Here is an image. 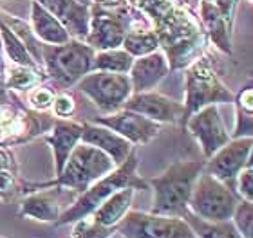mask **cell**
I'll use <instances>...</instances> for the list:
<instances>
[{"label": "cell", "mask_w": 253, "mask_h": 238, "mask_svg": "<svg viewBox=\"0 0 253 238\" xmlns=\"http://www.w3.org/2000/svg\"><path fill=\"white\" fill-rule=\"evenodd\" d=\"M2 22H5V24L9 26V29L20 38L22 43H24L27 51L31 53L33 58L42 65V43L38 42L37 36L33 34L31 27H29V22L22 20V18H16V16H11V15H7V18Z\"/></svg>", "instance_id": "29"}, {"label": "cell", "mask_w": 253, "mask_h": 238, "mask_svg": "<svg viewBox=\"0 0 253 238\" xmlns=\"http://www.w3.org/2000/svg\"><path fill=\"white\" fill-rule=\"evenodd\" d=\"M51 112L56 119H73L76 114V100L67 90H60L54 94V101L51 105Z\"/></svg>", "instance_id": "33"}, {"label": "cell", "mask_w": 253, "mask_h": 238, "mask_svg": "<svg viewBox=\"0 0 253 238\" xmlns=\"http://www.w3.org/2000/svg\"><path fill=\"white\" fill-rule=\"evenodd\" d=\"M29 27L33 34L40 43L47 45H60L71 40V34L65 29L62 22L54 15H51L43 5L37 0H31V11H29Z\"/></svg>", "instance_id": "21"}, {"label": "cell", "mask_w": 253, "mask_h": 238, "mask_svg": "<svg viewBox=\"0 0 253 238\" xmlns=\"http://www.w3.org/2000/svg\"><path fill=\"white\" fill-rule=\"evenodd\" d=\"M122 47L134 58L150 54L159 49V38L148 22H139L126 31Z\"/></svg>", "instance_id": "25"}, {"label": "cell", "mask_w": 253, "mask_h": 238, "mask_svg": "<svg viewBox=\"0 0 253 238\" xmlns=\"http://www.w3.org/2000/svg\"><path fill=\"white\" fill-rule=\"evenodd\" d=\"M253 137L230 139L222 148H219L210 159L205 161V171L235 191V179L241 170L252 164Z\"/></svg>", "instance_id": "12"}, {"label": "cell", "mask_w": 253, "mask_h": 238, "mask_svg": "<svg viewBox=\"0 0 253 238\" xmlns=\"http://www.w3.org/2000/svg\"><path fill=\"white\" fill-rule=\"evenodd\" d=\"M90 5H96L101 9H122L128 5V2L126 0H90Z\"/></svg>", "instance_id": "37"}, {"label": "cell", "mask_w": 253, "mask_h": 238, "mask_svg": "<svg viewBox=\"0 0 253 238\" xmlns=\"http://www.w3.org/2000/svg\"><path fill=\"white\" fill-rule=\"evenodd\" d=\"M123 108L137 112L158 125H185V106L183 103L158 90L134 92L125 101Z\"/></svg>", "instance_id": "13"}, {"label": "cell", "mask_w": 253, "mask_h": 238, "mask_svg": "<svg viewBox=\"0 0 253 238\" xmlns=\"http://www.w3.org/2000/svg\"><path fill=\"white\" fill-rule=\"evenodd\" d=\"M16 180H18V164L0 168V201L5 202L15 195Z\"/></svg>", "instance_id": "34"}, {"label": "cell", "mask_w": 253, "mask_h": 238, "mask_svg": "<svg viewBox=\"0 0 253 238\" xmlns=\"http://www.w3.org/2000/svg\"><path fill=\"white\" fill-rule=\"evenodd\" d=\"M82 130H84V123H78L74 119H56L54 117L53 127L49 128L47 134H43L45 143L49 144V148L53 152L54 177L62 171L74 146L82 141Z\"/></svg>", "instance_id": "16"}, {"label": "cell", "mask_w": 253, "mask_h": 238, "mask_svg": "<svg viewBox=\"0 0 253 238\" xmlns=\"http://www.w3.org/2000/svg\"><path fill=\"white\" fill-rule=\"evenodd\" d=\"M0 42H2V53L7 56V62L18 65H29V67H42L31 56V53L26 49L20 38L16 36L9 29V26L2 20H0Z\"/></svg>", "instance_id": "26"}, {"label": "cell", "mask_w": 253, "mask_h": 238, "mask_svg": "<svg viewBox=\"0 0 253 238\" xmlns=\"http://www.w3.org/2000/svg\"><path fill=\"white\" fill-rule=\"evenodd\" d=\"M248 2H252V0H248Z\"/></svg>", "instance_id": "43"}, {"label": "cell", "mask_w": 253, "mask_h": 238, "mask_svg": "<svg viewBox=\"0 0 253 238\" xmlns=\"http://www.w3.org/2000/svg\"><path fill=\"white\" fill-rule=\"evenodd\" d=\"M62 190L63 188L58 186H49V188L27 191L20 202L18 217L31 218L37 222L54 224L62 215V202H60Z\"/></svg>", "instance_id": "15"}, {"label": "cell", "mask_w": 253, "mask_h": 238, "mask_svg": "<svg viewBox=\"0 0 253 238\" xmlns=\"http://www.w3.org/2000/svg\"><path fill=\"white\" fill-rule=\"evenodd\" d=\"M233 92L217 74L211 60L203 54L185 69V121L194 112L208 105L232 103Z\"/></svg>", "instance_id": "6"}, {"label": "cell", "mask_w": 253, "mask_h": 238, "mask_svg": "<svg viewBox=\"0 0 253 238\" xmlns=\"http://www.w3.org/2000/svg\"><path fill=\"white\" fill-rule=\"evenodd\" d=\"M94 54L96 51L89 43L74 38L60 45L42 43V67L47 79L62 89H71L92 70Z\"/></svg>", "instance_id": "5"}, {"label": "cell", "mask_w": 253, "mask_h": 238, "mask_svg": "<svg viewBox=\"0 0 253 238\" xmlns=\"http://www.w3.org/2000/svg\"><path fill=\"white\" fill-rule=\"evenodd\" d=\"M54 92L51 87L45 83H40L37 87H33L26 92V100H27V108H31L35 112H49L51 110V105L54 101Z\"/></svg>", "instance_id": "31"}, {"label": "cell", "mask_w": 253, "mask_h": 238, "mask_svg": "<svg viewBox=\"0 0 253 238\" xmlns=\"http://www.w3.org/2000/svg\"><path fill=\"white\" fill-rule=\"evenodd\" d=\"M210 2H213V0H210Z\"/></svg>", "instance_id": "44"}, {"label": "cell", "mask_w": 253, "mask_h": 238, "mask_svg": "<svg viewBox=\"0 0 253 238\" xmlns=\"http://www.w3.org/2000/svg\"><path fill=\"white\" fill-rule=\"evenodd\" d=\"M239 201L232 188L203 170L190 195L188 213L206 222H224L232 218Z\"/></svg>", "instance_id": "7"}, {"label": "cell", "mask_w": 253, "mask_h": 238, "mask_svg": "<svg viewBox=\"0 0 253 238\" xmlns=\"http://www.w3.org/2000/svg\"><path fill=\"white\" fill-rule=\"evenodd\" d=\"M186 222L192 226L197 238H243L237 228L233 226L232 220H224V222H206L201 218L194 217L192 213L185 215Z\"/></svg>", "instance_id": "28"}, {"label": "cell", "mask_w": 253, "mask_h": 238, "mask_svg": "<svg viewBox=\"0 0 253 238\" xmlns=\"http://www.w3.org/2000/svg\"><path fill=\"white\" fill-rule=\"evenodd\" d=\"M122 238H197L186 218L130 209L116 226Z\"/></svg>", "instance_id": "9"}, {"label": "cell", "mask_w": 253, "mask_h": 238, "mask_svg": "<svg viewBox=\"0 0 253 238\" xmlns=\"http://www.w3.org/2000/svg\"><path fill=\"white\" fill-rule=\"evenodd\" d=\"M114 168H116V164L109 155L103 154L101 150H98L92 144L80 141L71 152L62 171L53 180H49V182H24L22 188H24V193H27V191L38 190V188L58 186V188H65V190H71L74 193H82L94 184L96 180H100L101 177L111 173Z\"/></svg>", "instance_id": "4"}, {"label": "cell", "mask_w": 253, "mask_h": 238, "mask_svg": "<svg viewBox=\"0 0 253 238\" xmlns=\"http://www.w3.org/2000/svg\"><path fill=\"white\" fill-rule=\"evenodd\" d=\"M141 13L159 38V49L172 47L188 38L205 34L197 15L181 7L175 0H126Z\"/></svg>", "instance_id": "3"}, {"label": "cell", "mask_w": 253, "mask_h": 238, "mask_svg": "<svg viewBox=\"0 0 253 238\" xmlns=\"http://www.w3.org/2000/svg\"><path fill=\"white\" fill-rule=\"evenodd\" d=\"M82 143L92 144L98 150H101L103 154L114 161V164H122L126 161V157L134 152L136 146H132L125 137H122L120 134H116L111 128L103 127L100 123L94 121H85L84 130H82Z\"/></svg>", "instance_id": "19"}, {"label": "cell", "mask_w": 253, "mask_h": 238, "mask_svg": "<svg viewBox=\"0 0 253 238\" xmlns=\"http://www.w3.org/2000/svg\"><path fill=\"white\" fill-rule=\"evenodd\" d=\"M205 170V161L181 159L147 180L148 190L154 191L152 213L185 218L188 213V201L197 177Z\"/></svg>", "instance_id": "1"}, {"label": "cell", "mask_w": 253, "mask_h": 238, "mask_svg": "<svg viewBox=\"0 0 253 238\" xmlns=\"http://www.w3.org/2000/svg\"><path fill=\"white\" fill-rule=\"evenodd\" d=\"M195 15H197V20H199L208 42L213 43L215 49H219L221 53L230 56L233 53V27L224 20V16L221 15V11L217 9V5L210 0H201L197 9H195Z\"/></svg>", "instance_id": "20"}, {"label": "cell", "mask_w": 253, "mask_h": 238, "mask_svg": "<svg viewBox=\"0 0 253 238\" xmlns=\"http://www.w3.org/2000/svg\"><path fill=\"white\" fill-rule=\"evenodd\" d=\"M137 166H139V159H137L136 150H134L126 157V161L118 164L111 173H107L105 177L96 180L90 188L78 193V197L69 204L67 209H63L60 218L54 224L56 226H67V224L76 222L80 218L89 217L96 211V207L103 204L112 193H116L118 190H123V188L148 190L147 180L137 175Z\"/></svg>", "instance_id": "2"}, {"label": "cell", "mask_w": 253, "mask_h": 238, "mask_svg": "<svg viewBox=\"0 0 253 238\" xmlns=\"http://www.w3.org/2000/svg\"><path fill=\"white\" fill-rule=\"evenodd\" d=\"M134 56L128 54L123 47L105 49V51H96L92 70H103V72H114V74H128Z\"/></svg>", "instance_id": "27"}, {"label": "cell", "mask_w": 253, "mask_h": 238, "mask_svg": "<svg viewBox=\"0 0 253 238\" xmlns=\"http://www.w3.org/2000/svg\"><path fill=\"white\" fill-rule=\"evenodd\" d=\"M4 65H5V60H4V53H2V42H0V74L4 72Z\"/></svg>", "instance_id": "40"}, {"label": "cell", "mask_w": 253, "mask_h": 238, "mask_svg": "<svg viewBox=\"0 0 253 238\" xmlns=\"http://www.w3.org/2000/svg\"><path fill=\"white\" fill-rule=\"evenodd\" d=\"M2 78L11 92H27L33 87L49 81L43 67H29V65L11 64V62H5Z\"/></svg>", "instance_id": "23"}, {"label": "cell", "mask_w": 253, "mask_h": 238, "mask_svg": "<svg viewBox=\"0 0 253 238\" xmlns=\"http://www.w3.org/2000/svg\"><path fill=\"white\" fill-rule=\"evenodd\" d=\"M213 4L217 5V9L221 11V15L224 16V20L233 27V24H235V15H237L239 0H213Z\"/></svg>", "instance_id": "36"}, {"label": "cell", "mask_w": 253, "mask_h": 238, "mask_svg": "<svg viewBox=\"0 0 253 238\" xmlns=\"http://www.w3.org/2000/svg\"><path fill=\"white\" fill-rule=\"evenodd\" d=\"M16 101L18 100H16L15 96H13V92L5 87L4 78L0 74V105H9V103H16Z\"/></svg>", "instance_id": "38"}, {"label": "cell", "mask_w": 253, "mask_h": 238, "mask_svg": "<svg viewBox=\"0 0 253 238\" xmlns=\"http://www.w3.org/2000/svg\"><path fill=\"white\" fill-rule=\"evenodd\" d=\"M175 2H177L181 7H185V9L195 13V9H197V5H199L201 0H175Z\"/></svg>", "instance_id": "39"}, {"label": "cell", "mask_w": 253, "mask_h": 238, "mask_svg": "<svg viewBox=\"0 0 253 238\" xmlns=\"http://www.w3.org/2000/svg\"><path fill=\"white\" fill-rule=\"evenodd\" d=\"M80 2H84V4H89L90 5V0H80Z\"/></svg>", "instance_id": "41"}, {"label": "cell", "mask_w": 253, "mask_h": 238, "mask_svg": "<svg viewBox=\"0 0 253 238\" xmlns=\"http://www.w3.org/2000/svg\"><path fill=\"white\" fill-rule=\"evenodd\" d=\"M94 123H100L103 127L111 128L122 137H125L132 146L148 144L152 139H156L161 132V125L150 121L145 116L132 112L128 108H120L118 112L105 114L92 119Z\"/></svg>", "instance_id": "14"}, {"label": "cell", "mask_w": 253, "mask_h": 238, "mask_svg": "<svg viewBox=\"0 0 253 238\" xmlns=\"http://www.w3.org/2000/svg\"><path fill=\"white\" fill-rule=\"evenodd\" d=\"M235 105V125L230 132L232 139L253 137V87L252 81L244 85L237 94H233Z\"/></svg>", "instance_id": "24"}, {"label": "cell", "mask_w": 253, "mask_h": 238, "mask_svg": "<svg viewBox=\"0 0 253 238\" xmlns=\"http://www.w3.org/2000/svg\"><path fill=\"white\" fill-rule=\"evenodd\" d=\"M74 87L94 103L101 116L123 108L125 101L134 94L128 74H114L103 70H90Z\"/></svg>", "instance_id": "10"}, {"label": "cell", "mask_w": 253, "mask_h": 238, "mask_svg": "<svg viewBox=\"0 0 253 238\" xmlns=\"http://www.w3.org/2000/svg\"><path fill=\"white\" fill-rule=\"evenodd\" d=\"M136 188H123L112 193L103 204L96 207V211L90 215L96 222L101 226H109V228H116L122 222L123 217L132 209L134 204V197H136Z\"/></svg>", "instance_id": "22"}, {"label": "cell", "mask_w": 253, "mask_h": 238, "mask_svg": "<svg viewBox=\"0 0 253 238\" xmlns=\"http://www.w3.org/2000/svg\"><path fill=\"white\" fill-rule=\"evenodd\" d=\"M0 238H7V237H2V235H0Z\"/></svg>", "instance_id": "42"}, {"label": "cell", "mask_w": 253, "mask_h": 238, "mask_svg": "<svg viewBox=\"0 0 253 238\" xmlns=\"http://www.w3.org/2000/svg\"><path fill=\"white\" fill-rule=\"evenodd\" d=\"M230 220L243 238H253V202L241 199Z\"/></svg>", "instance_id": "32"}, {"label": "cell", "mask_w": 253, "mask_h": 238, "mask_svg": "<svg viewBox=\"0 0 253 238\" xmlns=\"http://www.w3.org/2000/svg\"><path fill=\"white\" fill-rule=\"evenodd\" d=\"M38 4L62 22L74 40H87L90 22V5L80 0H37Z\"/></svg>", "instance_id": "17"}, {"label": "cell", "mask_w": 253, "mask_h": 238, "mask_svg": "<svg viewBox=\"0 0 253 238\" xmlns=\"http://www.w3.org/2000/svg\"><path fill=\"white\" fill-rule=\"evenodd\" d=\"M183 127H186L190 136L199 144L205 161L210 159L217 150L222 148L232 139L221 116L219 105H208L201 110L194 112L192 116L186 117Z\"/></svg>", "instance_id": "11"}, {"label": "cell", "mask_w": 253, "mask_h": 238, "mask_svg": "<svg viewBox=\"0 0 253 238\" xmlns=\"http://www.w3.org/2000/svg\"><path fill=\"white\" fill-rule=\"evenodd\" d=\"M235 193L243 201L253 202V163L241 170V173L235 179Z\"/></svg>", "instance_id": "35"}, {"label": "cell", "mask_w": 253, "mask_h": 238, "mask_svg": "<svg viewBox=\"0 0 253 238\" xmlns=\"http://www.w3.org/2000/svg\"><path fill=\"white\" fill-rule=\"evenodd\" d=\"M114 233H116V228L101 226L89 215V217H84L73 222L71 238H111Z\"/></svg>", "instance_id": "30"}, {"label": "cell", "mask_w": 253, "mask_h": 238, "mask_svg": "<svg viewBox=\"0 0 253 238\" xmlns=\"http://www.w3.org/2000/svg\"><path fill=\"white\" fill-rule=\"evenodd\" d=\"M169 74V62L161 49L134 58V64L128 70V78H130L134 92H147V90L158 89V85Z\"/></svg>", "instance_id": "18"}, {"label": "cell", "mask_w": 253, "mask_h": 238, "mask_svg": "<svg viewBox=\"0 0 253 238\" xmlns=\"http://www.w3.org/2000/svg\"><path fill=\"white\" fill-rule=\"evenodd\" d=\"M139 22H147V18L130 5L122 9H101L90 5L89 34L85 42L94 51L122 47L126 31Z\"/></svg>", "instance_id": "8"}]
</instances>
